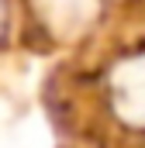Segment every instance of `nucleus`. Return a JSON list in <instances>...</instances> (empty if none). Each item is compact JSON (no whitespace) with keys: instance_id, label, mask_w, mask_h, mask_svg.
I'll use <instances>...</instances> for the list:
<instances>
[{"instance_id":"f257e3e1","label":"nucleus","mask_w":145,"mask_h":148,"mask_svg":"<svg viewBox=\"0 0 145 148\" xmlns=\"http://www.w3.org/2000/svg\"><path fill=\"white\" fill-rule=\"evenodd\" d=\"M114 100H117V110L131 124H145V59H131L117 69Z\"/></svg>"}]
</instances>
